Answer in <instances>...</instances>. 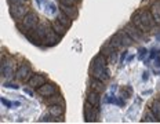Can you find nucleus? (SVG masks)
I'll use <instances>...</instances> for the list:
<instances>
[{
    "instance_id": "f257e3e1",
    "label": "nucleus",
    "mask_w": 160,
    "mask_h": 124,
    "mask_svg": "<svg viewBox=\"0 0 160 124\" xmlns=\"http://www.w3.org/2000/svg\"><path fill=\"white\" fill-rule=\"evenodd\" d=\"M36 35L39 36V39L42 40V43H44L46 46H55L57 43L61 40V36L58 35L54 28H52L51 22H47L44 21V19H42V21H39V25L38 28L35 29Z\"/></svg>"
},
{
    "instance_id": "f03ea898",
    "label": "nucleus",
    "mask_w": 160,
    "mask_h": 124,
    "mask_svg": "<svg viewBox=\"0 0 160 124\" xmlns=\"http://www.w3.org/2000/svg\"><path fill=\"white\" fill-rule=\"evenodd\" d=\"M108 59L105 58L104 55L99 52L97 54L91 61V65H90V76L94 79L102 80V82H106L109 79V70H108Z\"/></svg>"
},
{
    "instance_id": "7ed1b4c3",
    "label": "nucleus",
    "mask_w": 160,
    "mask_h": 124,
    "mask_svg": "<svg viewBox=\"0 0 160 124\" xmlns=\"http://www.w3.org/2000/svg\"><path fill=\"white\" fill-rule=\"evenodd\" d=\"M39 25V17L35 14V12L29 11L24 18L21 19V22H18V29L22 33H29L33 32Z\"/></svg>"
},
{
    "instance_id": "20e7f679",
    "label": "nucleus",
    "mask_w": 160,
    "mask_h": 124,
    "mask_svg": "<svg viewBox=\"0 0 160 124\" xmlns=\"http://www.w3.org/2000/svg\"><path fill=\"white\" fill-rule=\"evenodd\" d=\"M138 15H139V19H141V22L144 23V26L146 29H148V32L153 31V29L158 26V22L155 21V18H153L151 10H144V11H138Z\"/></svg>"
},
{
    "instance_id": "39448f33",
    "label": "nucleus",
    "mask_w": 160,
    "mask_h": 124,
    "mask_svg": "<svg viewBox=\"0 0 160 124\" xmlns=\"http://www.w3.org/2000/svg\"><path fill=\"white\" fill-rule=\"evenodd\" d=\"M83 116H84V120L87 123L97 122L98 120V108L91 105L88 101H86L84 108H83Z\"/></svg>"
},
{
    "instance_id": "423d86ee",
    "label": "nucleus",
    "mask_w": 160,
    "mask_h": 124,
    "mask_svg": "<svg viewBox=\"0 0 160 124\" xmlns=\"http://www.w3.org/2000/svg\"><path fill=\"white\" fill-rule=\"evenodd\" d=\"M15 61L11 58H4L2 62V75L4 79L12 77V75H15Z\"/></svg>"
},
{
    "instance_id": "0eeeda50",
    "label": "nucleus",
    "mask_w": 160,
    "mask_h": 124,
    "mask_svg": "<svg viewBox=\"0 0 160 124\" xmlns=\"http://www.w3.org/2000/svg\"><path fill=\"white\" fill-rule=\"evenodd\" d=\"M28 12H29L28 4H11L10 6V14L17 21H21Z\"/></svg>"
},
{
    "instance_id": "6e6552de",
    "label": "nucleus",
    "mask_w": 160,
    "mask_h": 124,
    "mask_svg": "<svg viewBox=\"0 0 160 124\" xmlns=\"http://www.w3.org/2000/svg\"><path fill=\"white\" fill-rule=\"evenodd\" d=\"M124 31L128 33V36L131 37L134 42L137 43H142L145 40V33L141 31V29H138L134 23H128V25H126Z\"/></svg>"
},
{
    "instance_id": "1a4fd4ad",
    "label": "nucleus",
    "mask_w": 160,
    "mask_h": 124,
    "mask_svg": "<svg viewBox=\"0 0 160 124\" xmlns=\"http://www.w3.org/2000/svg\"><path fill=\"white\" fill-rule=\"evenodd\" d=\"M32 76H33L32 69L28 63H22L21 66H18V69H17V72H15V79L19 80V82H24V83L29 82Z\"/></svg>"
},
{
    "instance_id": "9d476101",
    "label": "nucleus",
    "mask_w": 160,
    "mask_h": 124,
    "mask_svg": "<svg viewBox=\"0 0 160 124\" xmlns=\"http://www.w3.org/2000/svg\"><path fill=\"white\" fill-rule=\"evenodd\" d=\"M36 92L39 94L40 97H43V98H47V97H51L54 95V94L58 92V87H57L54 83H44L43 86H40L38 90H36Z\"/></svg>"
},
{
    "instance_id": "9b49d317",
    "label": "nucleus",
    "mask_w": 160,
    "mask_h": 124,
    "mask_svg": "<svg viewBox=\"0 0 160 124\" xmlns=\"http://www.w3.org/2000/svg\"><path fill=\"white\" fill-rule=\"evenodd\" d=\"M113 37L118 40V43L120 44L122 48H127V47H130L132 44V42H134V40L128 36V33L126 31H119L116 35H113Z\"/></svg>"
},
{
    "instance_id": "f8f14e48",
    "label": "nucleus",
    "mask_w": 160,
    "mask_h": 124,
    "mask_svg": "<svg viewBox=\"0 0 160 124\" xmlns=\"http://www.w3.org/2000/svg\"><path fill=\"white\" fill-rule=\"evenodd\" d=\"M101 54L105 57L106 59H108L109 63H113L116 61V57H118V52H116V48L113 47L111 43H106V44H104V47H102L101 50Z\"/></svg>"
},
{
    "instance_id": "ddd939ff",
    "label": "nucleus",
    "mask_w": 160,
    "mask_h": 124,
    "mask_svg": "<svg viewBox=\"0 0 160 124\" xmlns=\"http://www.w3.org/2000/svg\"><path fill=\"white\" fill-rule=\"evenodd\" d=\"M44 83H47V77L40 75V73H36V75H33L31 77V80L28 82V86L32 87V88H35V90H38L39 87L43 86Z\"/></svg>"
},
{
    "instance_id": "4468645a",
    "label": "nucleus",
    "mask_w": 160,
    "mask_h": 124,
    "mask_svg": "<svg viewBox=\"0 0 160 124\" xmlns=\"http://www.w3.org/2000/svg\"><path fill=\"white\" fill-rule=\"evenodd\" d=\"M59 10H61L62 12H65V14L72 19H76L79 17L78 6H68V4H62V3H59Z\"/></svg>"
},
{
    "instance_id": "2eb2a0df",
    "label": "nucleus",
    "mask_w": 160,
    "mask_h": 124,
    "mask_svg": "<svg viewBox=\"0 0 160 124\" xmlns=\"http://www.w3.org/2000/svg\"><path fill=\"white\" fill-rule=\"evenodd\" d=\"M88 86H90V90H94V91L97 92H104L105 91V82H102V80H98V79H94V77H91V80H90V83H88Z\"/></svg>"
},
{
    "instance_id": "dca6fc26",
    "label": "nucleus",
    "mask_w": 160,
    "mask_h": 124,
    "mask_svg": "<svg viewBox=\"0 0 160 124\" xmlns=\"http://www.w3.org/2000/svg\"><path fill=\"white\" fill-rule=\"evenodd\" d=\"M44 102L47 103V105H65L64 102V98H62V95H59L58 92L54 94V95L51 97H47V98H44Z\"/></svg>"
},
{
    "instance_id": "f3484780",
    "label": "nucleus",
    "mask_w": 160,
    "mask_h": 124,
    "mask_svg": "<svg viewBox=\"0 0 160 124\" xmlns=\"http://www.w3.org/2000/svg\"><path fill=\"white\" fill-rule=\"evenodd\" d=\"M87 101L91 103V105H94L98 108L99 103H101V97H99V92L94 91V90H90L87 92Z\"/></svg>"
},
{
    "instance_id": "a211bd4d",
    "label": "nucleus",
    "mask_w": 160,
    "mask_h": 124,
    "mask_svg": "<svg viewBox=\"0 0 160 124\" xmlns=\"http://www.w3.org/2000/svg\"><path fill=\"white\" fill-rule=\"evenodd\" d=\"M48 113L55 117H62L65 113V105H50Z\"/></svg>"
},
{
    "instance_id": "6ab92c4d",
    "label": "nucleus",
    "mask_w": 160,
    "mask_h": 124,
    "mask_svg": "<svg viewBox=\"0 0 160 124\" xmlns=\"http://www.w3.org/2000/svg\"><path fill=\"white\" fill-rule=\"evenodd\" d=\"M151 12H152L153 18H155V21L158 22V25H160V0H156V2L152 3Z\"/></svg>"
},
{
    "instance_id": "aec40b11",
    "label": "nucleus",
    "mask_w": 160,
    "mask_h": 124,
    "mask_svg": "<svg viewBox=\"0 0 160 124\" xmlns=\"http://www.w3.org/2000/svg\"><path fill=\"white\" fill-rule=\"evenodd\" d=\"M57 19H58V21L61 22L64 26H66V28H71V26H72V21H73V19L69 18V17L66 15L65 12H62L61 10H59V12L57 14Z\"/></svg>"
},
{
    "instance_id": "412c9836",
    "label": "nucleus",
    "mask_w": 160,
    "mask_h": 124,
    "mask_svg": "<svg viewBox=\"0 0 160 124\" xmlns=\"http://www.w3.org/2000/svg\"><path fill=\"white\" fill-rule=\"evenodd\" d=\"M51 25H52V28H54V31H55L57 33H58V35L61 36V37H62V36H65L66 29H68V28L62 25V23L59 22L58 19H54V21H51Z\"/></svg>"
},
{
    "instance_id": "4be33fe9",
    "label": "nucleus",
    "mask_w": 160,
    "mask_h": 124,
    "mask_svg": "<svg viewBox=\"0 0 160 124\" xmlns=\"http://www.w3.org/2000/svg\"><path fill=\"white\" fill-rule=\"evenodd\" d=\"M142 122H146V123H156V122H159V119L156 117V115L153 113L152 109H148V110H146V113H145L144 120H142Z\"/></svg>"
},
{
    "instance_id": "5701e85b",
    "label": "nucleus",
    "mask_w": 160,
    "mask_h": 124,
    "mask_svg": "<svg viewBox=\"0 0 160 124\" xmlns=\"http://www.w3.org/2000/svg\"><path fill=\"white\" fill-rule=\"evenodd\" d=\"M151 109L153 110V113H155L156 117H158L159 122H160V99H155V101L152 102Z\"/></svg>"
},
{
    "instance_id": "b1692460",
    "label": "nucleus",
    "mask_w": 160,
    "mask_h": 124,
    "mask_svg": "<svg viewBox=\"0 0 160 124\" xmlns=\"http://www.w3.org/2000/svg\"><path fill=\"white\" fill-rule=\"evenodd\" d=\"M59 3H62V4H68V6H78L79 0H59Z\"/></svg>"
},
{
    "instance_id": "393cba45",
    "label": "nucleus",
    "mask_w": 160,
    "mask_h": 124,
    "mask_svg": "<svg viewBox=\"0 0 160 124\" xmlns=\"http://www.w3.org/2000/svg\"><path fill=\"white\" fill-rule=\"evenodd\" d=\"M8 4H28V0H7Z\"/></svg>"
},
{
    "instance_id": "a878e982",
    "label": "nucleus",
    "mask_w": 160,
    "mask_h": 124,
    "mask_svg": "<svg viewBox=\"0 0 160 124\" xmlns=\"http://www.w3.org/2000/svg\"><path fill=\"white\" fill-rule=\"evenodd\" d=\"M160 54V50H156V48H153L152 51H151V55H149V58L151 59H155L156 57H158Z\"/></svg>"
},
{
    "instance_id": "bb28decb",
    "label": "nucleus",
    "mask_w": 160,
    "mask_h": 124,
    "mask_svg": "<svg viewBox=\"0 0 160 124\" xmlns=\"http://www.w3.org/2000/svg\"><path fill=\"white\" fill-rule=\"evenodd\" d=\"M4 87H7V88H14V90H18V88H19V87L17 86L15 83H10V82H7V83H6V84H4Z\"/></svg>"
},
{
    "instance_id": "cd10ccee",
    "label": "nucleus",
    "mask_w": 160,
    "mask_h": 124,
    "mask_svg": "<svg viewBox=\"0 0 160 124\" xmlns=\"http://www.w3.org/2000/svg\"><path fill=\"white\" fill-rule=\"evenodd\" d=\"M146 52H148V50H146V48H141V50H139L138 58H139V59H144V57H146Z\"/></svg>"
},
{
    "instance_id": "c85d7f7f",
    "label": "nucleus",
    "mask_w": 160,
    "mask_h": 124,
    "mask_svg": "<svg viewBox=\"0 0 160 124\" xmlns=\"http://www.w3.org/2000/svg\"><path fill=\"white\" fill-rule=\"evenodd\" d=\"M2 103L4 106H7V108H11L12 106V102H10V101H7V99H4V98H2Z\"/></svg>"
},
{
    "instance_id": "c756f323",
    "label": "nucleus",
    "mask_w": 160,
    "mask_h": 124,
    "mask_svg": "<svg viewBox=\"0 0 160 124\" xmlns=\"http://www.w3.org/2000/svg\"><path fill=\"white\" fill-rule=\"evenodd\" d=\"M31 88H32V87H31ZM31 88H29V86H28V87H24V92H26L29 97H32V95H33V91H32Z\"/></svg>"
},
{
    "instance_id": "7c9ffc66",
    "label": "nucleus",
    "mask_w": 160,
    "mask_h": 124,
    "mask_svg": "<svg viewBox=\"0 0 160 124\" xmlns=\"http://www.w3.org/2000/svg\"><path fill=\"white\" fill-rule=\"evenodd\" d=\"M48 7H50V12L55 14V12H57V8H55V6L52 4V3H48Z\"/></svg>"
},
{
    "instance_id": "2f4dec72",
    "label": "nucleus",
    "mask_w": 160,
    "mask_h": 124,
    "mask_svg": "<svg viewBox=\"0 0 160 124\" xmlns=\"http://www.w3.org/2000/svg\"><path fill=\"white\" fill-rule=\"evenodd\" d=\"M126 57H127V51H123V54H122V57H120V63H124V59H126Z\"/></svg>"
},
{
    "instance_id": "473e14b6",
    "label": "nucleus",
    "mask_w": 160,
    "mask_h": 124,
    "mask_svg": "<svg viewBox=\"0 0 160 124\" xmlns=\"http://www.w3.org/2000/svg\"><path fill=\"white\" fill-rule=\"evenodd\" d=\"M148 79H149V72H144V73H142V80L146 82Z\"/></svg>"
},
{
    "instance_id": "72a5a7b5",
    "label": "nucleus",
    "mask_w": 160,
    "mask_h": 124,
    "mask_svg": "<svg viewBox=\"0 0 160 124\" xmlns=\"http://www.w3.org/2000/svg\"><path fill=\"white\" fill-rule=\"evenodd\" d=\"M156 40H158V42H160V33H158V35H156Z\"/></svg>"
},
{
    "instance_id": "f704fd0d",
    "label": "nucleus",
    "mask_w": 160,
    "mask_h": 124,
    "mask_svg": "<svg viewBox=\"0 0 160 124\" xmlns=\"http://www.w3.org/2000/svg\"><path fill=\"white\" fill-rule=\"evenodd\" d=\"M38 2V4H42V0H36Z\"/></svg>"
}]
</instances>
